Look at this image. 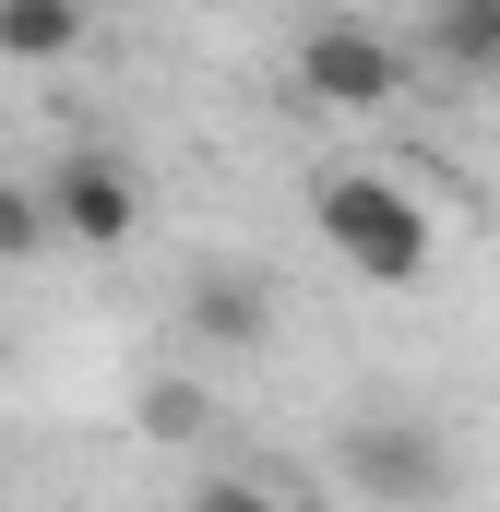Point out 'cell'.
Returning <instances> with one entry per match:
<instances>
[{
	"label": "cell",
	"instance_id": "cell-1",
	"mask_svg": "<svg viewBox=\"0 0 500 512\" xmlns=\"http://www.w3.org/2000/svg\"><path fill=\"white\" fill-rule=\"evenodd\" d=\"M310 227H322V251L346 262L358 286H417V274L441 262L429 203H417L405 179H381V167H334V179L310 191Z\"/></svg>",
	"mask_w": 500,
	"mask_h": 512
},
{
	"label": "cell",
	"instance_id": "cell-2",
	"mask_svg": "<svg viewBox=\"0 0 500 512\" xmlns=\"http://www.w3.org/2000/svg\"><path fill=\"white\" fill-rule=\"evenodd\" d=\"M346 489L370 512H441L453 501V441L417 417H346Z\"/></svg>",
	"mask_w": 500,
	"mask_h": 512
},
{
	"label": "cell",
	"instance_id": "cell-3",
	"mask_svg": "<svg viewBox=\"0 0 500 512\" xmlns=\"http://www.w3.org/2000/svg\"><path fill=\"white\" fill-rule=\"evenodd\" d=\"M298 96L310 108H393L405 96V48L381 36V24H358V12H322L310 36H298Z\"/></svg>",
	"mask_w": 500,
	"mask_h": 512
},
{
	"label": "cell",
	"instance_id": "cell-4",
	"mask_svg": "<svg viewBox=\"0 0 500 512\" xmlns=\"http://www.w3.org/2000/svg\"><path fill=\"white\" fill-rule=\"evenodd\" d=\"M48 227H60L72 251H131L143 179H131L120 155H60V167H48Z\"/></svg>",
	"mask_w": 500,
	"mask_h": 512
},
{
	"label": "cell",
	"instance_id": "cell-5",
	"mask_svg": "<svg viewBox=\"0 0 500 512\" xmlns=\"http://www.w3.org/2000/svg\"><path fill=\"white\" fill-rule=\"evenodd\" d=\"M179 334H191L203 358H262V346H274V286H262L250 262H203V274L179 286Z\"/></svg>",
	"mask_w": 500,
	"mask_h": 512
},
{
	"label": "cell",
	"instance_id": "cell-6",
	"mask_svg": "<svg viewBox=\"0 0 500 512\" xmlns=\"http://www.w3.org/2000/svg\"><path fill=\"white\" fill-rule=\"evenodd\" d=\"M417 24H429L441 72H477V84H500V0H417Z\"/></svg>",
	"mask_w": 500,
	"mask_h": 512
},
{
	"label": "cell",
	"instance_id": "cell-7",
	"mask_svg": "<svg viewBox=\"0 0 500 512\" xmlns=\"http://www.w3.org/2000/svg\"><path fill=\"white\" fill-rule=\"evenodd\" d=\"M84 24H96V12H72V0H0V60L60 72V60L84 48Z\"/></svg>",
	"mask_w": 500,
	"mask_h": 512
},
{
	"label": "cell",
	"instance_id": "cell-8",
	"mask_svg": "<svg viewBox=\"0 0 500 512\" xmlns=\"http://www.w3.org/2000/svg\"><path fill=\"white\" fill-rule=\"evenodd\" d=\"M203 429H215V393L203 382H179V370L143 382V441H203Z\"/></svg>",
	"mask_w": 500,
	"mask_h": 512
},
{
	"label": "cell",
	"instance_id": "cell-9",
	"mask_svg": "<svg viewBox=\"0 0 500 512\" xmlns=\"http://www.w3.org/2000/svg\"><path fill=\"white\" fill-rule=\"evenodd\" d=\"M48 239H60L48 227V179H0V262H36Z\"/></svg>",
	"mask_w": 500,
	"mask_h": 512
},
{
	"label": "cell",
	"instance_id": "cell-10",
	"mask_svg": "<svg viewBox=\"0 0 500 512\" xmlns=\"http://www.w3.org/2000/svg\"><path fill=\"white\" fill-rule=\"evenodd\" d=\"M179 512H298V501H286V489H262V477H203Z\"/></svg>",
	"mask_w": 500,
	"mask_h": 512
},
{
	"label": "cell",
	"instance_id": "cell-11",
	"mask_svg": "<svg viewBox=\"0 0 500 512\" xmlns=\"http://www.w3.org/2000/svg\"><path fill=\"white\" fill-rule=\"evenodd\" d=\"M72 12H131V0H72Z\"/></svg>",
	"mask_w": 500,
	"mask_h": 512
}]
</instances>
